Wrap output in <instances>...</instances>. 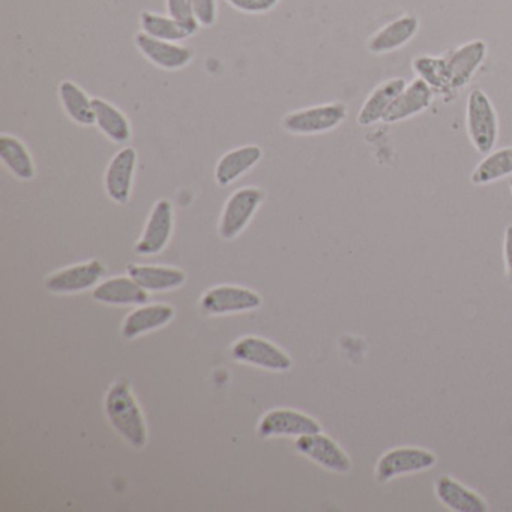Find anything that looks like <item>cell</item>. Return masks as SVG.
<instances>
[{
  "label": "cell",
  "mask_w": 512,
  "mask_h": 512,
  "mask_svg": "<svg viewBox=\"0 0 512 512\" xmlns=\"http://www.w3.org/2000/svg\"><path fill=\"white\" fill-rule=\"evenodd\" d=\"M190 2L200 26L209 28L217 22V0H190Z\"/></svg>",
  "instance_id": "30"
},
{
  "label": "cell",
  "mask_w": 512,
  "mask_h": 512,
  "mask_svg": "<svg viewBox=\"0 0 512 512\" xmlns=\"http://www.w3.org/2000/svg\"><path fill=\"white\" fill-rule=\"evenodd\" d=\"M94 113L95 124L107 139L119 145L131 139L130 121L118 107L107 103L103 98H94Z\"/></svg>",
  "instance_id": "23"
},
{
  "label": "cell",
  "mask_w": 512,
  "mask_h": 512,
  "mask_svg": "<svg viewBox=\"0 0 512 512\" xmlns=\"http://www.w3.org/2000/svg\"><path fill=\"white\" fill-rule=\"evenodd\" d=\"M296 449L323 469L335 473H347L352 469V461L344 449L326 434L314 433L299 436L295 442Z\"/></svg>",
  "instance_id": "8"
},
{
  "label": "cell",
  "mask_w": 512,
  "mask_h": 512,
  "mask_svg": "<svg viewBox=\"0 0 512 512\" xmlns=\"http://www.w3.org/2000/svg\"><path fill=\"white\" fill-rule=\"evenodd\" d=\"M322 427L316 419L292 409H275L266 413L257 427L260 437L305 436L320 433Z\"/></svg>",
  "instance_id": "11"
},
{
  "label": "cell",
  "mask_w": 512,
  "mask_h": 512,
  "mask_svg": "<svg viewBox=\"0 0 512 512\" xmlns=\"http://www.w3.org/2000/svg\"><path fill=\"white\" fill-rule=\"evenodd\" d=\"M166 8L167 16L172 17L179 25L188 29L191 34L194 35L199 31L200 25L196 16H194L190 0H166Z\"/></svg>",
  "instance_id": "29"
},
{
  "label": "cell",
  "mask_w": 512,
  "mask_h": 512,
  "mask_svg": "<svg viewBox=\"0 0 512 512\" xmlns=\"http://www.w3.org/2000/svg\"><path fill=\"white\" fill-rule=\"evenodd\" d=\"M92 296L95 301L107 305H143L149 299L148 290L139 286L130 275L103 281L95 287Z\"/></svg>",
  "instance_id": "18"
},
{
  "label": "cell",
  "mask_w": 512,
  "mask_h": 512,
  "mask_svg": "<svg viewBox=\"0 0 512 512\" xmlns=\"http://www.w3.org/2000/svg\"><path fill=\"white\" fill-rule=\"evenodd\" d=\"M485 56H487V44L482 40H475L458 47L449 55V58H446L452 91L457 92L458 89L469 85L470 80L484 62Z\"/></svg>",
  "instance_id": "14"
},
{
  "label": "cell",
  "mask_w": 512,
  "mask_h": 512,
  "mask_svg": "<svg viewBox=\"0 0 512 512\" xmlns=\"http://www.w3.org/2000/svg\"><path fill=\"white\" fill-rule=\"evenodd\" d=\"M437 457L434 452L416 446H398L389 449L377 461L374 476L379 484H386L398 476L424 472L436 466Z\"/></svg>",
  "instance_id": "3"
},
{
  "label": "cell",
  "mask_w": 512,
  "mask_h": 512,
  "mask_svg": "<svg viewBox=\"0 0 512 512\" xmlns=\"http://www.w3.org/2000/svg\"><path fill=\"white\" fill-rule=\"evenodd\" d=\"M0 158L11 173L20 181H31L35 178V166L31 154L22 140L10 134L0 137Z\"/></svg>",
  "instance_id": "25"
},
{
  "label": "cell",
  "mask_w": 512,
  "mask_h": 512,
  "mask_svg": "<svg viewBox=\"0 0 512 512\" xmlns=\"http://www.w3.org/2000/svg\"><path fill=\"white\" fill-rule=\"evenodd\" d=\"M235 10L245 14H265L274 10L280 0H226Z\"/></svg>",
  "instance_id": "31"
},
{
  "label": "cell",
  "mask_w": 512,
  "mask_h": 512,
  "mask_svg": "<svg viewBox=\"0 0 512 512\" xmlns=\"http://www.w3.org/2000/svg\"><path fill=\"white\" fill-rule=\"evenodd\" d=\"M104 406L113 430L134 448H143L148 440L145 416L127 380L113 383Z\"/></svg>",
  "instance_id": "1"
},
{
  "label": "cell",
  "mask_w": 512,
  "mask_h": 512,
  "mask_svg": "<svg viewBox=\"0 0 512 512\" xmlns=\"http://www.w3.org/2000/svg\"><path fill=\"white\" fill-rule=\"evenodd\" d=\"M128 275L148 292L178 289L187 280L184 271L170 266L128 265Z\"/></svg>",
  "instance_id": "21"
},
{
  "label": "cell",
  "mask_w": 512,
  "mask_h": 512,
  "mask_svg": "<svg viewBox=\"0 0 512 512\" xmlns=\"http://www.w3.org/2000/svg\"><path fill=\"white\" fill-rule=\"evenodd\" d=\"M173 232V206L169 200L161 199L155 203L143 230L142 238L134 251L140 256H155L169 244Z\"/></svg>",
  "instance_id": "10"
},
{
  "label": "cell",
  "mask_w": 512,
  "mask_h": 512,
  "mask_svg": "<svg viewBox=\"0 0 512 512\" xmlns=\"http://www.w3.org/2000/svg\"><path fill=\"white\" fill-rule=\"evenodd\" d=\"M263 199H265V193L260 188L245 187L235 191L227 199L221 212L220 226H218L221 238L232 241L236 236L241 235Z\"/></svg>",
  "instance_id": "4"
},
{
  "label": "cell",
  "mask_w": 512,
  "mask_h": 512,
  "mask_svg": "<svg viewBox=\"0 0 512 512\" xmlns=\"http://www.w3.org/2000/svg\"><path fill=\"white\" fill-rule=\"evenodd\" d=\"M347 116L344 104L332 103L296 110L284 118V130L298 136L328 133L343 124Z\"/></svg>",
  "instance_id": "5"
},
{
  "label": "cell",
  "mask_w": 512,
  "mask_h": 512,
  "mask_svg": "<svg viewBox=\"0 0 512 512\" xmlns=\"http://www.w3.org/2000/svg\"><path fill=\"white\" fill-rule=\"evenodd\" d=\"M512 175V148L491 151L475 167L470 181L473 185H488Z\"/></svg>",
  "instance_id": "26"
},
{
  "label": "cell",
  "mask_w": 512,
  "mask_h": 512,
  "mask_svg": "<svg viewBox=\"0 0 512 512\" xmlns=\"http://www.w3.org/2000/svg\"><path fill=\"white\" fill-rule=\"evenodd\" d=\"M413 70L418 74L419 79L424 80L433 91L439 92L443 97H452L454 94L449 82L446 59L421 56L413 62Z\"/></svg>",
  "instance_id": "28"
},
{
  "label": "cell",
  "mask_w": 512,
  "mask_h": 512,
  "mask_svg": "<svg viewBox=\"0 0 512 512\" xmlns=\"http://www.w3.org/2000/svg\"><path fill=\"white\" fill-rule=\"evenodd\" d=\"M104 275H106V268L103 263L98 260H89L50 275L46 280V289L58 295L85 292L98 286Z\"/></svg>",
  "instance_id": "9"
},
{
  "label": "cell",
  "mask_w": 512,
  "mask_h": 512,
  "mask_svg": "<svg viewBox=\"0 0 512 512\" xmlns=\"http://www.w3.org/2000/svg\"><path fill=\"white\" fill-rule=\"evenodd\" d=\"M262 154V149L257 145L241 146L227 152L215 167V181L221 187H227L232 182L238 181L259 163Z\"/></svg>",
  "instance_id": "19"
},
{
  "label": "cell",
  "mask_w": 512,
  "mask_h": 512,
  "mask_svg": "<svg viewBox=\"0 0 512 512\" xmlns=\"http://www.w3.org/2000/svg\"><path fill=\"white\" fill-rule=\"evenodd\" d=\"M262 305L259 293L239 286H218L203 295L200 307L211 316L244 313Z\"/></svg>",
  "instance_id": "7"
},
{
  "label": "cell",
  "mask_w": 512,
  "mask_h": 512,
  "mask_svg": "<svg viewBox=\"0 0 512 512\" xmlns=\"http://www.w3.org/2000/svg\"><path fill=\"white\" fill-rule=\"evenodd\" d=\"M140 28H142L143 34L149 35V37L172 41V43H181L193 35L172 17L161 16V14L151 13V11H143L140 14Z\"/></svg>",
  "instance_id": "27"
},
{
  "label": "cell",
  "mask_w": 512,
  "mask_h": 512,
  "mask_svg": "<svg viewBox=\"0 0 512 512\" xmlns=\"http://www.w3.org/2000/svg\"><path fill=\"white\" fill-rule=\"evenodd\" d=\"M236 361L271 371H287L292 367V358L271 341L260 337L241 338L232 347Z\"/></svg>",
  "instance_id": "6"
},
{
  "label": "cell",
  "mask_w": 512,
  "mask_h": 512,
  "mask_svg": "<svg viewBox=\"0 0 512 512\" xmlns=\"http://www.w3.org/2000/svg\"><path fill=\"white\" fill-rule=\"evenodd\" d=\"M419 20L413 16H403L383 26L368 41V50L373 55H386L406 46L418 34Z\"/></svg>",
  "instance_id": "17"
},
{
  "label": "cell",
  "mask_w": 512,
  "mask_h": 512,
  "mask_svg": "<svg viewBox=\"0 0 512 512\" xmlns=\"http://www.w3.org/2000/svg\"><path fill=\"white\" fill-rule=\"evenodd\" d=\"M433 103V89L422 79L413 80L404 91L395 98L388 112L383 116L385 124H397L406 121L427 110Z\"/></svg>",
  "instance_id": "15"
},
{
  "label": "cell",
  "mask_w": 512,
  "mask_h": 512,
  "mask_svg": "<svg viewBox=\"0 0 512 512\" xmlns=\"http://www.w3.org/2000/svg\"><path fill=\"white\" fill-rule=\"evenodd\" d=\"M175 317V308L166 304L143 305L128 314L122 326V335L128 340L169 325Z\"/></svg>",
  "instance_id": "20"
},
{
  "label": "cell",
  "mask_w": 512,
  "mask_h": 512,
  "mask_svg": "<svg viewBox=\"0 0 512 512\" xmlns=\"http://www.w3.org/2000/svg\"><path fill=\"white\" fill-rule=\"evenodd\" d=\"M466 128L470 143L479 154L493 151L499 137V118L488 95L473 89L467 97Z\"/></svg>",
  "instance_id": "2"
},
{
  "label": "cell",
  "mask_w": 512,
  "mask_h": 512,
  "mask_svg": "<svg viewBox=\"0 0 512 512\" xmlns=\"http://www.w3.org/2000/svg\"><path fill=\"white\" fill-rule=\"evenodd\" d=\"M136 47L155 67L176 71L187 67L193 59V50L172 41L157 40L139 32L136 35Z\"/></svg>",
  "instance_id": "12"
},
{
  "label": "cell",
  "mask_w": 512,
  "mask_h": 512,
  "mask_svg": "<svg viewBox=\"0 0 512 512\" xmlns=\"http://www.w3.org/2000/svg\"><path fill=\"white\" fill-rule=\"evenodd\" d=\"M436 496L445 508L454 512H487L488 505L476 491L443 475L436 481Z\"/></svg>",
  "instance_id": "16"
},
{
  "label": "cell",
  "mask_w": 512,
  "mask_h": 512,
  "mask_svg": "<svg viewBox=\"0 0 512 512\" xmlns=\"http://www.w3.org/2000/svg\"><path fill=\"white\" fill-rule=\"evenodd\" d=\"M59 98L67 115L76 124L89 127L95 124L94 100L71 80H64L59 85Z\"/></svg>",
  "instance_id": "24"
},
{
  "label": "cell",
  "mask_w": 512,
  "mask_h": 512,
  "mask_svg": "<svg viewBox=\"0 0 512 512\" xmlns=\"http://www.w3.org/2000/svg\"><path fill=\"white\" fill-rule=\"evenodd\" d=\"M406 86L407 83L404 79H391L377 86L359 110L358 124L361 127H370V125L382 121L395 98L404 91Z\"/></svg>",
  "instance_id": "22"
},
{
  "label": "cell",
  "mask_w": 512,
  "mask_h": 512,
  "mask_svg": "<svg viewBox=\"0 0 512 512\" xmlns=\"http://www.w3.org/2000/svg\"><path fill=\"white\" fill-rule=\"evenodd\" d=\"M136 164L137 152L130 146L121 149L110 161L104 176V187L113 202L125 205L130 200Z\"/></svg>",
  "instance_id": "13"
},
{
  "label": "cell",
  "mask_w": 512,
  "mask_h": 512,
  "mask_svg": "<svg viewBox=\"0 0 512 512\" xmlns=\"http://www.w3.org/2000/svg\"><path fill=\"white\" fill-rule=\"evenodd\" d=\"M503 262H505L506 278H508V283L512 286V224L505 229Z\"/></svg>",
  "instance_id": "32"
},
{
  "label": "cell",
  "mask_w": 512,
  "mask_h": 512,
  "mask_svg": "<svg viewBox=\"0 0 512 512\" xmlns=\"http://www.w3.org/2000/svg\"><path fill=\"white\" fill-rule=\"evenodd\" d=\"M509 190H511V194H512V179H511V182H509Z\"/></svg>",
  "instance_id": "33"
}]
</instances>
